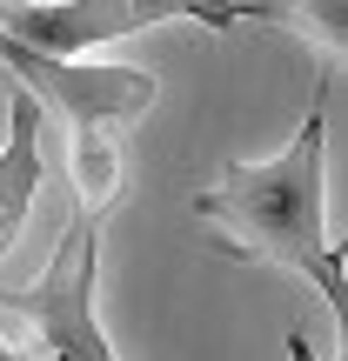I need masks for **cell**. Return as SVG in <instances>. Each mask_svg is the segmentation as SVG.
I'll list each match as a JSON object with an SVG mask.
<instances>
[{
	"label": "cell",
	"mask_w": 348,
	"mask_h": 361,
	"mask_svg": "<svg viewBox=\"0 0 348 361\" xmlns=\"http://www.w3.org/2000/svg\"><path fill=\"white\" fill-rule=\"evenodd\" d=\"M0 74L40 107L61 128H101L121 134L134 121H148L161 107V80L141 74V67H107V61H54V54H34L27 40L0 34Z\"/></svg>",
	"instance_id": "obj_4"
},
{
	"label": "cell",
	"mask_w": 348,
	"mask_h": 361,
	"mask_svg": "<svg viewBox=\"0 0 348 361\" xmlns=\"http://www.w3.org/2000/svg\"><path fill=\"white\" fill-rule=\"evenodd\" d=\"M288 361H322V355H315L308 335H288Z\"/></svg>",
	"instance_id": "obj_8"
},
{
	"label": "cell",
	"mask_w": 348,
	"mask_h": 361,
	"mask_svg": "<svg viewBox=\"0 0 348 361\" xmlns=\"http://www.w3.org/2000/svg\"><path fill=\"white\" fill-rule=\"evenodd\" d=\"M67 180H74L80 194V214H101L121 201V180H128V168H121V141L101 128H67Z\"/></svg>",
	"instance_id": "obj_6"
},
{
	"label": "cell",
	"mask_w": 348,
	"mask_h": 361,
	"mask_svg": "<svg viewBox=\"0 0 348 361\" xmlns=\"http://www.w3.org/2000/svg\"><path fill=\"white\" fill-rule=\"evenodd\" d=\"M282 34L322 40L328 54H342V34H348V0H282Z\"/></svg>",
	"instance_id": "obj_7"
},
{
	"label": "cell",
	"mask_w": 348,
	"mask_h": 361,
	"mask_svg": "<svg viewBox=\"0 0 348 361\" xmlns=\"http://www.w3.org/2000/svg\"><path fill=\"white\" fill-rule=\"evenodd\" d=\"M0 7H7V0H0Z\"/></svg>",
	"instance_id": "obj_9"
},
{
	"label": "cell",
	"mask_w": 348,
	"mask_h": 361,
	"mask_svg": "<svg viewBox=\"0 0 348 361\" xmlns=\"http://www.w3.org/2000/svg\"><path fill=\"white\" fill-rule=\"evenodd\" d=\"M194 221L221 228L234 261L288 268L322 295L328 322L348 328V268L328 234V101L301 114L295 141L268 161H228L215 188H194Z\"/></svg>",
	"instance_id": "obj_1"
},
{
	"label": "cell",
	"mask_w": 348,
	"mask_h": 361,
	"mask_svg": "<svg viewBox=\"0 0 348 361\" xmlns=\"http://www.w3.org/2000/svg\"><path fill=\"white\" fill-rule=\"evenodd\" d=\"M101 281V214H74L47 274L27 288H0V335L20 361H121L94 308Z\"/></svg>",
	"instance_id": "obj_2"
},
{
	"label": "cell",
	"mask_w": 348,
	"mask_h": 361,
	"mask_svg": "<svg viewBox=\"0 0 348 361\" xmlns=\"http://www.w3.org/2000/svg\"><path fill=\"white\" fill-rule=\"evenodd\" d=\"M40 180H47V154H40V107L13 87L7 101V147H0V261L13 255L27 214L40 201Z\"/></svg>",
	"instance_id": "obj_5"
},
{
	"label": "cell",
	"mask_w": 348,
	"mask_h": 361,
	"mask_svg": "<svg viewBox=\"0 0 348 361\" xmlns=\"http://www.w3.org/2000/svg\"><path fill=\"white\" fill-rule=\"evenodd\" d=\"M194 20L234 34V27H282V0H7L0 34L27 40L54 61H94L114 40H134L148 27Z\"/></svg>",
	"instance_id": "obj_3"
}]
</instances>
